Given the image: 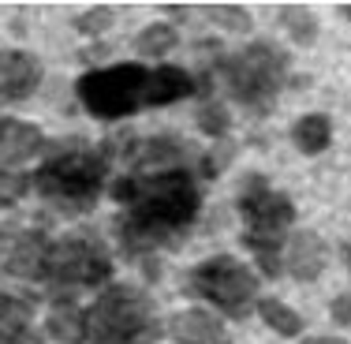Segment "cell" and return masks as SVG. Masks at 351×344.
<instances>
[{
	"instance_id": "6da1fadb",
	"label": "cell",
	"mask_w": 351,
	"mask_h": 344,
	"mask_svg": "<svg viewBox=\"0 0 351 344\" xmlns=\"http://www.w3.org/2000/svg\"><path fill=\"white\" fill-rule=\"evenodd\" d=\"M112 198L123 206L116 232L135 258L176 240L202 209L198 183L187 169L169 172H128L112 183Z\"/></svg>"
},
{
	"instance_id": "7a4b0ae2",
	"label": "cell",
	"mask_w": 351,
	"mask_h": 344,
	"mask_svg": "<svg viewBox=\"0 0 351 344\" xmlns=\"http://www.w3.org/2000/svg\"><path fill=\"white\" fill-rule=\"evenodd\" d=\"M75 94L94 120H123L142 108H161L198 94V79L176 64H165V68L108 64V68L82 71L75 82Z\"/></svg>"
},
{
	"instance_id": "3957f363",
	"label": "cell",
	"mask_w": 351,
	"mask_h": 344,
	"mask_svg": "<svg viewBox=\"0 0 351 344\" xmlns=\"http://www.w3.org/2000/svg\"><path fill=\"white\" fill-rule=\"evenodd\" d=\"M108 180L105 150H64L30 176L38 195L60 214H90Z\"/></svg>"
},
{
	"instance_id": "277c9868",
	"label": "cell",
	"mask_w": 351,
	"mask_h": 344,
	"mask_svg": "<svg viewBox=\"0 0 351 344\" xmlns=\"http://www.w3.org/2000/svg\"><path fill=\"white\" fill-rule=\"evenodd\" d=\"M157 307L135 284H105L94 307L86 310L90 344H157Z\"/></svg>"
},
{
	"instance_id": "5b68a950",
	"label": "cell",
	"mask_w": 351,
	"mask_h": 344,
	"mask_svg": "<svg viewBox=\"0 0 351 344\" xmlns=\"http://www.w3.org/2000/svg\"><path fill=\"white\" fill-rule=\"evenodd\" d=\"M221 75H224L232 102H239L254 116H265L273 108V102L280 98L284 82H288V53L269 38L250 41L247 49L224 56Z\"/></svg>"
},
{
	"instance_id": "8992f818",
	"label": "cell",
	"mask_w": 351,
	"mask_h": 344,
	"mask_svg": "<svg viewBox=\"0 0 351 344\" xmlns=\"http://www.w3.org/2000/svg\"><path fill=\"white\" fill-rule=\"evenodd\" d=\"M41 281L56 292V299L71 296L75 288H105L112 281L108 247L94 232H68V236L53 240Z\"/></svg>"
},
{
	"instance_id": "52a82bcc",
	"label": "cell",
	"mask_w": 351,
	"mask_h": 344,
	"mask_svg": "<svg viewBox=\"0 0 351 344\" xmlns=\"http://www.w3.org/2000/svg\"><path fill=\"white\" fill-rule=\"evenodd\" d=\"M191 299H206L228 318H247L258 303V273L232 255H213L183 277Z\"/></svg>"
},
{
	"instance_id": "ba28073f",
	"label": "cell",
	"mask_w": 351,
	"mask_h": 344,
	"mask_svg": "<svg viewBox=\"0 0 351 344\" xmlns=\"http://www.w3.org/2000/svg\"><path fill=\"white\" fill-rule=\"evenodd\" d=\"M45 150V135L38 124L19 116H0V206L19 203L30 187L27 165Z\"/></svg>"
},
{
	"instance_id": "9c48e42d",
	"label": "cell",
	"mask_w": 351,
	"mask_h": 344,
	"mask_svg": "<svg viewBox=\"0 0 351 344\" xmlns=\"http://www.w3.org/2000/svg\"><path fill=\"white\" fill-rule=\"evenodd\" d=\"M239 214L247 221L243 236L254 240H269V243H284L288 229L295 225V203L284 191H273L265 183V176H247L239 187Z\"/></svg>"
},
{
	"instance_id": "30bf717a",
	"label": "cell",
	"mask_w": 351,
	"mask_h": 344,
	"mask_svg": "<svg viewBox=\"0 0 351 344\" xmlns=\"http://www.w3.org/2000/svg\"><path fill=\"white\" fill-rule=\"evenodd\" d=\"M49 247H53V240L41 229L0 232V270L8 277H23V281H41Z\"/></svg>"
},
{
	"instance_id": "8fae6325",
	"label": "cell",
	"mask_w": 351,
	"mask_h": 344,
	"mask_svg": "<svg viewBox=\"0 0 351 344\" xmlns=\"http://www.w3.org/2000/svg\"><path fill=\"white\" fill-rule=\"evenodd\" d=\"M41 87V60L27 49H0V102L15 105Z\"/></svg>"
},
{
	"instance_id": "7c38bea8",
	"label": "cell",
	"mask_w": 351,
	"mask_h": 344,
	"mask_svg": "<svg viewBox=\"0 0 351 344\" xmlns=\"http://www.w3.org/2000/svg\"><path fill=\"white\" fill-rule=\"evenodd\" d=\"M280 262L295 281H317L325 273V262H329V243H325L317 232L303 229V232H291L288 247L280 251Z\"/></svg>"
},
{
	"instance_id": "4fadbf2b",
	"label": "cell",
	"mask_w": 351,
	"mask_h": 344,
	"mask_svg": "<svg viewBox=\"0 0 351 344\" xmlns=\"http://www.w3.org/2000/svg\"><path fill=\"white\" fill-rule=\"evenodd\" d=\"M169 337L176 344H232L228 330L217 314L202 307H187V310H176L169 318Z\"/></svg>"
},
{
	"instance_id": "5bb4252c",
	"label": "cell",
	"mask_w": 351,
	"mask_h": 344,
	"mask_svg": "<svg viewBox=\"0 0 351 344\" xmlns=\"http://www.w3.org/2000/svg\"><path fill=\"white\" fill-rule=\"evenodd\" d=\"M49 337L60 344H82L86 341V310L75 303L71 296H60L49 310Z\"/></svg>"
},
{
	"instance_id": "9a60e30c",
	"label": "cell",
	"mask_w": 351,
	"mask_h": 344,
	"mask_svg": "<svg viewBox=\"0 0 351 344\" xmlns=\"http://www.w3.org/2000/svg\"><path fill=\"white\" fill-rule=\"evenodd\" d=\"M291 142H295V150H299V154H306V157L325 154V150H329V142H332V120L325 113L299 116L295 128H291Z\"/></svg>"
},
{
	"instance_id": "2e32d148",
	"label": "cell",
	"mask_w": 351,
	"mask_h": 344,
	"mask_svg": "<svg viewBox=\"0 0 351 344\" xmlns=\"http://www.w3.org/2000/svg\"><path fill=\"white\" fill-rule=\"evenodd\" d=\"M254 310L273 333H280V337H299V333H303V314H299L295 307H288L284 299H277V296H262L254 303Z\"/></svg>"
},
{
	"instance_id": "e0dca14e",
	"label": "cell",
	"mask_w": 351,
	"mask_h": 344,
	"mask_svg": "<svg viewBox=\"0 0 351 344\" xmlns=\"http://www.w3.org/2000/svg\"><path fill=\"white\" fill-rule=\"evenodd\" d=\"M277 15H280V27L288 30V38L295 41V45H314L317 41V15L311 12V8L284 4Z\"/></svg>"
},
{
	"instance_id": "ac0fdd59",
	"label": "cell",
	"mask_w": 351,
	"mask_h": 344,
	"mask_svg": "<svg viewBox=\"0 0 351 344\" xmlns=\"http://www.w3.org/2000/svg\"><path fill=\"white\" fill-rule=\"evenodd\" d=\"M176 45H180V34H176L172 23H149V27L138 30V38H135L138 56H149V60H157V56H169Z\"/></svg>"
},
{
	"instance_id": "d6986e66",
	"label": "cell",
	"mask_w": 351,
	"mask_h": 344,
	"mask_svg": "<svg viewBox=\"0 0 351 344\" xmlns=\"http://www.w3.org/2000/svg\"><path fill=\"white\" fill-rule=\"evenodd\" d=\"M202 12H206V19H213L228 34H250V27H254V19H250V12L243 4H206Z\"/></svg>"
},
{
	"instance_id": "ffe728a7",
	"label": "cell",
	"mask_w": 351,
	"mask_h": 344,
	"mask_svg": "<svg viewBox=\"0 0 351 344\" xmlns=\"http://www.w3.org/2000/svg\"><path fill=\"white\" fill-rule=\"evenodd\" d=\"M30 314H34V307H30L27 299L12 296V292H0V337H4V333H15V330H27Z\"/></svg>"
},
{
	"instance_id": "44dd1931",
	"label": "cell",
	"mask_w": 351,
	"mask_h": 344,
	"mask_svg": "<svg viewBox=\"0 0 351 344\" xmlns=\"http://www.w3.org/2000/svg\"><path fill=\"white\" fill-rule=\"evenodd\" d=\"M243 247L258 258V270L265 277H280L284 273V262H280V251L284 243H269V240H254V236H243Z\"/></svg>"
},
{
	"instance_id": "7402d4cb",
	"label": "cell",
	"mask_w": 351,
	"mask_h": 344,
	"mask_svg": "<svg viewBox=\"0 0 351 344\" xmlns=\"http://www.w3.org/2000/svg\"><path fill=\"white\" fill-rule=\"evenodd\" d=\"M195 124H198V131H202V135L224 139V135H228V128H232V116H228V108H224V105L206 102V105H198Z\"/></svg>"
},
{
	"instance_id": "603a6c76",
	"label": "cell",
	"mask_w": 351,
	"mask_h": 344,
	"mask_svg": "<svg viewBox=\"0 0 351 344\" xmlns=\"http://www.w3.org/2000/svg\"><path fill=\"white\" fill-rule=\"evenodd\" d=\"M116 23V12L108 4H97V8H90V12H82V15H75L71 19V27L79 30V34H90V38H97V34H105L108 27Z\"/></svg>"
},
{
	"instance_id": "cb8c5ba5",
	"label": "cell",
	"mask_w": 351,
	"mask_h": 344,
	"mask_svg": "<svg viewBox=\"0 0 351 344\" xmlns=\"http://www.w3.org/2000/svg\"><path fill=\"white\" fill-rule=\"evenodd\" d=\"M329 314H332V322H337V325H351V292H340V296H332Z\"/></svg>"
},
{
	"instance_id": "d4e9b609",
	"label": "cell",
	"mask_w": 351,
	"mask_h": 344,
	"mask_svg": "<svg viewBox=\"0 0 351 344\" xmlns=\"http://www.w3.org/2000/svg\"><path fill=\"white\" fill-rule=\"evenodd\" d=\"M0 344H41V337H38V333H34V330H30V325H27V330L4 333V337H0Z\"/></svg>"
},
{
	"instance_id": "484cf974",
	"label": "cell",
	"mask_w": 351,
	"mask_h": 344,
	"mask_svg": "<svg viewBox=\"0 0 351 344\" xmlns=\"http://www.w3.org/2000/svg\"><path fill=\"white\" fill-rule=\"evenodd\" d=\"M303 344H348V341H340V337H306Z\"/></svg>"
},
{
	"instance_id": "4316f807",
	"label": "cell",
	"mask_w": 351,
	"mask_h": 344,
	"mask_svg": "<svg viewBox=\"0 0 351 344\" xmlns=\"http://www.w3.org/2000/svg\"><path fill=\"white\" fill-rule=\"evenodd\" d=\"M340 258H344V266H348V273H351V243L348 240L340 243Z\"/></svg>"
},
{
	"instance_id": "83f0119b",
	"label": "cell",
	"mask_w": 351,
	"mask_h": 344,
	"mask_svg": "<svg viewBox=\"0 0 351 344\" xmlns=\"http://www.w3.org/2000/svg\"><path fill=\"white\" fill-rule=\"evenodd\" d=\"M337 12H340V15H344V19H351V4H340V8H337Z\"/></svg>"
}]
</instances>
